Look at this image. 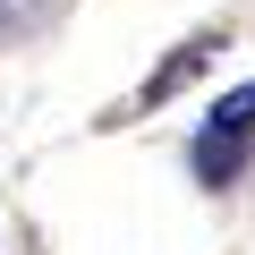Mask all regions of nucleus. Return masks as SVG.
Here are the masks:
<instances>
[{"mask_svg": "<svg viewBox=\"0 0 255 255\" xmlns=\"http://www.w3.org/2000/svg\"><path fill=\"white\" fill-rule=\"evenodd\" d=\"M221 43H230V34H196V43H179V51H170V60L153 68V85L136 94V111H153V102H170V94H179V85H187V77H196V68H204V60L221 51Z\"/></svg>", "mask_w": 255, "mask_h": 255, "instance_id": "2", "label": "nucleus"}, {"mask_svg": "<svg viewBox=\"0 0 255 255\" xmlns=\"http://www.w3.org/2000/svg\"><path fill=\"white\" fill-rule=\"evenodd\" d=\"M247 136H255V77L230 85V94L204 111V136H196V170H204V187H230V179L247 170Z\"/></svg>", "mask_w": 255, "mask_h": 255, "instance_id": "1", "label": "nucleus"}]
</instances>
